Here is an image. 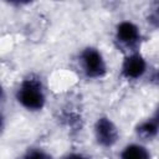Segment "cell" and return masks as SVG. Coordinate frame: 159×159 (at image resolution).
<instances>
[{"mask_svg": "<svg viewBox=\"0 0 159 159\" xmlns=\"http://www.w3.org/2000/svg\"><path fill=\"white\" fill-rule=\"evenodd\" d=\"M15 98L17 103L30 112H39L46 104V92L41 78L36 75H29L19 84Z\"/></svg>", "mask_w": 159, "mask_h": 159, "instance_id": "1", "label": "cell"}, {"mask_svg": "<svg viewBox=\"0 0 159 159\" xmlns=\"http://www.w3.org/2000/svg\"><path fill=\"white\" fill-rule=\"evenodd\" d=\"M143 35L140 27L132 20H122L114 27V43L124 55L139 51Z\"/></svg>", "mask_w": 159, "mask_h": 159, "instance_id": "2", "label": "cell"}, {"mask_svg": "<svg viewBox=\"0 0 159 159\" xmlns=\"http://www.w3.org/2000/svg\"><path fill=\"white\" fill-rule=\"evenodd\" d=\"M80 67L88 80H101L106 77L108 67L106 58L99 48L94 46H86L78 55Z\"/></svg>", "mask_w": 159, "mask_h": 159, "instance_id": "3", "label": "cell"}, {"mask_svg": "<svg viewBox=\"0 0 159 159\" xmlns=\"http://www.w3.org/2000/svg\"><path fill=\"white\" fill-rule=\"evenodd\" d=\"M93 134L96 143L104 149L114 147L120 135L117 124L108 116H101L96 119L93 125Z\"/></svg>", "mask_w": 159, "mask_h": 159, "instance_id": "4", "label": "cell"}, {"mask_svg": "<svg viewBox=\"0 0 159 159\" xmlns=\"http://www.w3.org/2000/svg\"><path fill=\"white\" fill-rule=\"evenodd\" d=\"M120 77L125 81H137L140 80L148 71L147 58L139 52H130L124 55V58L120 63Z\"/></svg>", "mask_w": 159, "mask_h": 159, "instance_id": "5", "label": "cell"}, {"mask_svg": "<svg viewBox=\"0 0 159 159\" xmlns=\"http://www.w3.org/2000/svg\"><path fill=\"white\" fill-rule=\"evenodd\" d=\"M137 138L144 142H152L158 137L159 133V116L155 112L153 116L139 122L134 128Z\"/></svg>", "mask_w": 159, "mask_h": 159, "instance_id": "6", "label": "cell"}, {"mask_svg": "<svg viewBox=\"0 0 159 159\" xmlns=\"http://www.w3.org/2000/svg\"><path fill=\"white\" fill-rule=\"evenodd\" d=\"M119 159H152V153L142 143H130L120 150Z\"/></svg>", "mask_w": 159, "mask_h": 159, "instance_id": "7", "label": "cell"}, {"mask_svg": "<svg viewBox=\"0 0 159 159\" xmlns=\"http://www.w3.org/2000/svg\"><path fill=\"white\" fill-rule=\"evenodd\" d=\"M19 159H52V157L42 148H29Z\"/></svg>", "mask_w": 159, "mask_h": 159, "instance_id": "8", "label": "cell"}, {"mask_svg": "<svg viewBox=\"0 0 159 159\" xmlns=\"http://www.w3.org/2000/svg\"><path fill=\"white\" fill-rule=\"evenodd\" d=\"M158 2H154V6L153 7H149V11H148V16H147V20L148 22L154 27L157 29L158 27V22H159V14H158Z\"/></svg>", "mask_w": 159, "mask_h": 159, "instance_id": "9", "label": "cell"}, {"mask_svg": "<svg viewBox=\"0 0 159 159\" xmlns=\"http://www.w3.org/2000/svg\"><path fill=\"white\" fill-rule=\"evenodd\" d=\"M62 159H88V158L86 155L81 154V153H68Z\"/></svg>", "mask_w": 159, "mask_h": 159, "instance_id": "10", "label": "cell"}, {"mask_svg": "<svg viewBox=\"0 0 159 159\" xmlns=\"http://www.w3.org/2000/svg\"><path fill=\"white\" fill-rule=\"evenodd\" d=\"M5 125H6V118L2 114V112H0V134L5 130Z\"/></svg>", "mask_w": 159, "mask_h": 159, "instance_id": "11", "label": "cell"}, {"mask_svg": "<svg viewBox=\"0 0 159 159\" xmlns=\"http://www.w3.org/2000/svg\"><path fill=\"white\" fill-rule=\"evenodd\" d=\"M4 99V88H2V84L0 82V102Z\"/></svg>", "mask_w": 159, "mask_h": 159, "instance_id": "12", "label": "cell"}]
</instances>
